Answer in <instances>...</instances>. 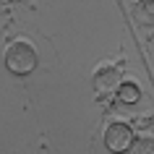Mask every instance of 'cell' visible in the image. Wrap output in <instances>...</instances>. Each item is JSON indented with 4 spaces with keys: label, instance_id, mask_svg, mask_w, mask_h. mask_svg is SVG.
Masks as SVG:
<instances>
[{
    "label": "cell",
    "instance_id": "1",
    "mask_svg": "<svg viewBox=\"0 0 154 154\" xmlns=\"http://www.w3.org/2000/svg\"><path fill=\"white\" fill-rule=\"evenodd\" d=\"M5 68L13 76H29L37 68V50L29 42H13L5 50Z\"/></svg>",
    "mask_w": 154,
    "mask_h": 154
},
{
    "label": "cell",
    "instance_id": "6",
    "mask_svg": "<svg viewBox=\"0 0 154 154\" xmlns=\"http://www.w3.org/2000/svg\"><path fill=\"white\" fill-rule=\"evenodd\" d=\"M133 133H141V138H152V133H154V118L136 120V123H133Z\"/></svg>",
    "mask_w": 154,
    "mask_h": 154
},
{
    "label": "cell",
    "instance_id": "7",
    "mask_svg": "<svg viewBox=\"0 0 154 154\" xmlns=\"http://www.w3.org/2000/svg\"><path fill=\"white\" fill-rule=\"evenodd\" d=\"M128 152H133V154H154V138H136Z\"/></svg>",
    "mask_w": 154,
    "mask_h": 154
},
{
    "label": "cell",
    "instance_id": "3",
    "mask_svg": "<svg viewBox=\"0 0 154 154\" xmlns=\"http://www.w3.org/2000/svg\"><path fill=\"white\" fill-rule=\"evenodd\" d=\"M120 84H123V71L115 68V65H102V68L94 73V79H91V86L97 91V97H102V99L118 94Z\"/></svg>",
    "mask_w": 154,
    "mask_h": 154
},
{
    "label": "cell",
    "instance_id": "4",
    "mask_svg": "<svg viewBox=\"0 0 154 154\" xmlns=\"http://www.w3.org/2000/svg\"><path fill=\"white\" fill-rule=\"evenodd\" d=\"M115 97L120 99L123 105H136L138 99H141V86H138V84H133V81H123Z\"/></svg>",
    "mask_w": 154,
    "mask_h": 154
},
{
    "label": "cell",
    "instance_id": "2",
    "mask_svg": "<svg viewBox=\"0 0 154 154\" xmlns=\"http://www.w3.org/2000/svg\"><path fill=\"white\" fill-rule=\"evenodd\" d=\"M133 141H136V133H133V128H131L128 123H112V125H107L105 146L112 154H125L133 146Z\"/></svg>",
    "mask_w": 154,
    "mask_h": 154
},
{
    "label": "cell",
    "instance_id": "5",
    "mask_svg": "<svg viewBox=\"0 0 154 154\" xmlns=\"http://www.w3.org/2000/svg\"><path fill=\"white\" fill-rule=\"evenodd\" d=\"M133 16L144 26H154V0H138L133 5Z\"/></svg>",
    "mask_w": 154,
    "mask_h": 154
}]
</instances>
